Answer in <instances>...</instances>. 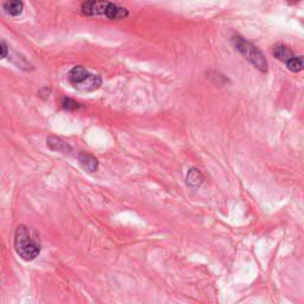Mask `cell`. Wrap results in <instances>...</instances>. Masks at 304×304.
<instances>
[{
  "mask_svg": "<svg viewBox=\"0 0 304 304\" xmlns=\"http://www.w3.org/2000/svg\"><path fill=\"white\" fill-rule=\"evenodd\" d=\"M82 13L89 17H106L111 20H120L129 16L126 8L118 6L107 0H87L82 4Z\"/></svg>",
  "mask_w": 304,
  "mask_h": 304,
  "instance_id": "obj_1",
  "label": "cell"
},
{
  "mask_svg": "<svg viewBox=\"0 0 304 304\" xmlns=\"http://www.w3.org/2000/svg\"><path fill=\"white\" fill-rule=\"evenodd\" d=\"M14 250L23 261H32L40 256L41 245L32 238L28 226L19 225L14 233Z\"/></svg>",
  "mask_w": 304,
  "mask_h": 304,
  "instance_id": "obj_2",
  "label": "cell"
},
{
  "mask_svg": "<svg viewBox=\"0 0 304 304\" xmlns=\"http://www.w3.org/2000/svg\"><path fill=\"white\" fill-rule=\"evenodd\" d=\"M68 81L80 91H94L99 89L100 86L102 85L101 76L89 72L87 68L82 66H75L68 73Z\"/></svg>",
  "mask_w": 304,
  "mask_h": 304,
  "instance_id": "obj_3",
  "label": "cell"
},
{
  "mask_svg": "<svg viewBox=\"0 0 304 304\" xmlns=\"http://www.w3.org/2000/svg\"><path fill=\"white\" fill-rule=\"evenodd\" d=\"M232 43L245 60L249 61L253 67L261 70V73H267L266 58H265L264 54L257 48L255 44L251 43L250 41L245 40L240 35H233Z\"/></svg>",
  "mask_w": 304,
  "mask_h": 304,
  "instance_id": "obj_4",
  "label": "cell"
},
{
  "mask_svg": "<svg viewBox=\"0 0 304 304\" xmlns=\"http://www.w3.org/2000/svg\"><path fill=\"white\" fill-rule=\"evenodd\" d=\"M79 164L87 173H95L99 168V161L95 156L90 155L88 152H80L78 155Z\"/></svg>",
  "mask_w": 304,
  "mask_h": 304,
  "instance_id": "obj_5",
  "label": "cell"
},
{
  "mask_svg": "<svg viewBox=\"0 0 304 304\" xmlns=\"http://www.w3.org/2000/svg\"><path fill=\"white\" fill-rule=\"evenodd\" d=\"M46 145L50 150H52V151H57V152H62L64 153V155H70V153L73 152L72 146H69L64 140H62L61 138L58 137H49L48 139H46Z\"/></svg>",
  "mask_w": 304,
  "mask_h": 304,
  "instance_id": "obj_6",
  "label": "cell"
},
{
  "mask_svg": "<svg viewBox=\"0 0 304 304\" xmlns=\"http://www.w3.org/2000/svg\"><path fill=\"white\" fill-rule=\"evenodd\" d=\"M185 181H187L189 187L199 188L202 185L203 181H205V177H203L201 170L197 169V168H190L188 170L187 175H185Z\"/></svg>",
  "mask_w": 304,
  "mask_h": 304,
  "instance_id": "obj_7",
  "label": "cell"
},
{
  "mask_svg": "<svg viewBox=\"0 0 304 304\" xmlns=\"http://www.w3.org/2000/svg\"><path fill=\"white\" fill-rule=\"evenodd\" d=\"M272 54L277 60L282 61L283 63L285 64L288 63L292 57H295L294 52H292L288 46H285L284 44H277V45H274L272 49Z\"/></svg>",
  "mask_w": 304,
  "mask_h": 304,
  "instance_id": "obj_8",
  "label": "cell"
},
{
  "mask_svg": "<svg viewBox=\"0 0 304 304\" xmlns=\"http://www.w3.org/2000/svg\"><path fill=\"white\" fill-rule=\"evenodd\" d=\"M2 7H4L5 12L7 14L12 17H17L22 14L23 10H24V4H23L22 0H7Z\"/></svg>",
  "mask_w": 304,
  "mask_h": 304,
  "instance_id": "obj_9",
  "label": "cell"
},
{
  "mask_svg": "<svg viewBox=\"0 0 304 304\" xmlns=\"http://www.w3.org/2000/svg\"><path fill=\"white\" fill-rule=\"evenodd\" d=\"M289 70H291L292 73H298L303 69V58L302 56H295L292 57L290 61L286 63Z\"/></svg>",
  "mask_w": 304,
  "mask_h": 304,
  "instance_id": "obj_10",
  "label": "cell"
},
{
  "mask_svg": "<svg viewBox=\"0 0 304 304\" xmlns=\"http://www.w3.org/2000/svg\"><path fill=\"white\" fill-rule=\"evenodd\" d=\"M62 106H63V108H66V110L68 111H75L81 107L80 104H78L75 100L70 99V97H63V99H62Z\"/></svg>",
  "mask_w": 304,
  "mask_h": 304,
  "instance_id": "obj_11",
  "label": "cell"
},
{
  "mask_svg": "<svg viewBox=\"0 0 304 304\" xmlns=\"http://www.w3.org/2000/svg\"><path fill=\"white\" fill-rule=\"evenodd\" d=\"M8 56V46L5 43H0V60H4Z\"/></svg>",
  "mask_w": 304,
  "mask_h": 304,
  "instance_id": "obj_12",
  "label": "cell"
},
{
  "mask_svg": "<svg viewBox=\"0 0 304 304\" xmlns=\"http://www.w3.org/2000/svg\"><path fill=\"white\" fill-rule=\"evenodd\" d=\"M290 1H292V2H297V1H300V0H290Z\"/></svg>",
  "mask_w": 304,
  "mask_h": 304,
  "instance_id": "obj_13",
  "label": "cell"
}]
</instances>
